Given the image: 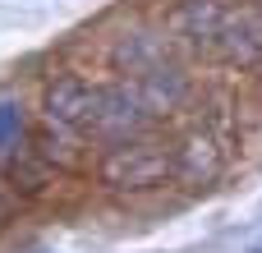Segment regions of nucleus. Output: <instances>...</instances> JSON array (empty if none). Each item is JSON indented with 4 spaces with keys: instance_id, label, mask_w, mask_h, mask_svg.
<instances>
[{
    "instance_id": "obj_1",
    "label": "nucleus",
    "mask_w": 262,
    "mask_h": 253,
    "mask_svg": "<svg viewBox=\"0 0 262 253\" xmlns=\"http://www.w3.org/2000/svg\"><path fill=\"white\" fill-rule=\"evenodd\" d=\"M175 28L216 60H230V65L262 60V18L253 9H235L221 0H180Z\"/></svg>"
},
{
    "instance_id": "obj_3",
    "label": "nucleus",
    "mask_w": 262,
    "mask_h": 253,
    "mask_svg": "<svg viewBox=\"0 0 262 253\" xmlns=\"http://www.w3.org/2000/svg\"><path fill=\"white\" fill-rule=\"evenodd\" d=\"M120 65L134 74V92H138L147 106H175V101L189 92L180 65L166 60V51H161L152 37H124V41H120Z\"/></svg>"
},
{
    "instance_id": "obj_5",
    "label": "nucleus",
    "mask_w": 262,
    "mask_h": 253,
    "mask_svg": "<svg viewBox=\"0 0 262 253\" xmlns=\"http://www.w3.org/2000/svg\"><path fill=\"white\" fill-rule=\"evenodd\" d=\"M23 134H28L23 106L18 101H0V161H9V157L23 152Z\"/></svg>"
},
{
    "instance_id": "obj_4",
    "label": "nucleus",
    "mask_w": 262,
    "mask_h": 253,
    "mask_svg": "<svg viewBox=\"0 0 262 253\" xmlns=\"http://www.w3.org/2000/svg\"><path fill=\"white\" fill-rule=\"evenodd\" d=\"M41 106H46V120H51V124L83 134V124H88V106H92V83H83V78L64 74V78L46 83Z\"/></svg>"
},
{
    "instance_id": "obj_6",
    "label": "nucleus",
    "mask_w": 262,
    "mask_h": 253,
    "mask_svg": "<svg viewBox=\"0 0 262 253\" xmlns=\"http://www.w3.org/2000/svg\"><path fill=\"white\" fill-rule=\"evenodd\" d=\"M249 253H262V240H258V244H253V249H249Z\"/></svg>"
},
{
    "instance_id": "obj_2",
    "label": "nucleus",
    "mask_w": 262,
    "mask_h": 253,
    "mask_svg": "<svg viewBox=\"0 0 262 253\" xmlns=\"http://www.w3.org/2000/svg\"><path fill=\"white\" fill-rule=\"evenodd\" d=\"M180 171V157L170 143L161 138H129V143H115L101 161H97V180L115 194H143V189H157L166 184L170 175Z\"/></svg>"
}]
</instances>
